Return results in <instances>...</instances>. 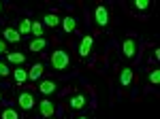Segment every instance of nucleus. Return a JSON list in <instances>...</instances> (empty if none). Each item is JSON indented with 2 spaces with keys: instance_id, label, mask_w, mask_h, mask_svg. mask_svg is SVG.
I'll list each match as a JSON object with an SVG mask.
<instances>
[{
  "instance_id": "nucleus-18",
  "label": "nucleus",
  "mask_w": 160,
  "mask_h": 119,
  "mask_svg": "<svg viewBox=\"0 0 160 119\" xmlns=\"http://www.w3.org/2000/svg\"><path fill=\"white\" fill-rule=\"evenodd\" d=\"M30 28H32V21L30 19H22L19 21V34H30Z\"/></svg>"
},
{
  "instance_id": "nucleus-8",
  "label": "nucleus",
  "mask_w": 160,
  "mask_h": 119,
  "mask_svg": "<svg viewBox=\"0 0 160 119\" xmlns=\"http://www.w3.org/2000/svg\"><path fill=\"white\" fill-rule=\"evenodd\" d=\"M38 89H41V94L49 96V94H53V92L58 89V85H56V81H51V79H47V81H43V83L38 85Z\"/></svg>"
},
{
  "instance_id": "nucleus-9",
  "label": "nucleus",
  "mask_w": 160,
  "mask_h": 119,
  "mask_svg": "<svg viewBox=\"0 0 160 119\" xmlns=\"http://www.w3.org/2000/svg\"><path fill=\"white\" fill-rule=\"evenodd\" d=\"M86 96L83 94H75L73 98H71V108H75V111H79V108H83L86 107Z\"/></svg>"
},
{
  "instance_id": "nucleus-14",
  "label": "nucleus",
  "mask_w": 160,
  "mask_h": 119,
  "mask_svg": "<svg viewBox=\"0 0 160 119\" xmlns=\"http://www.w3.org/2000/svg\"><path fill=\"white\" fill-rule=\"evenodd\" d=\"M62 28H64V32H73L77 28V19L75 17H64L62 19Z\"/></svg>"
},
{
  "instance_id": "nucleus-27",
  "label": "nucleus",
  "mask_w": 160,
  "mask_h": 119,
  "mask_svg": "<svg viewBox=\"0 0 160 119\" xmlns=\"http://www.w3.org/2000/svg\"><path fill=\"white\" fill-rule=\"evenodd\" d=\"M47 119H51V117H47Z\"/></svg>"
},
{
  "instance_id": "nucleus-15",
  "label": "nucleus",
  "mask_w": 160,
  "mask_h": 119,
  "mask_svg": "<svg viewBox=\"0 0 160 119\" xmlns=\"http://www.w3.org/2000/svg\"><path fill=\"white\" fill-rule=\"evenodd\" d=\"M45 47H47V40L45 38H34L30 43V51H43Z\"/></svg>"
},
{
  "instance_id": "nucleus-17",
  "label": "nucleus",
  "mask_w": 160,
  "mask_h": 119,
  "mask_svg": "<svg viewBox=\"0 0 160 119\" xmlns=\"http://www.w3.org/2000/svg\"><path fill=\"white\" fill-rule=\"evenodd\" d=\"M30 34H34V38H41V34H43V24L41 21H32Z\"/></svg>"
},
{
  "instance_id": "nucleus-25",
  "label": "nucleus",
  "mask_w": 160,
  "mask_h": 119,
  "mask_svg": "<svg viewBox=\"0 0 160 119\" xmlns=\"http://www.w3.org/2000/svg\"><path fill=\"white\" fill-rule=\"evenodd\" d=\"M0 11H2V4H0Z\"/></svg>"
},
{
  "instance_id": "nucleus-21",
  "label": "nucleus",
  "mask_w": 160,
  "mask_h": 119,
  "mask_svg": "<svg viewBox=\"0 0 160 119\" xmlns=\"http://www.w3.org/2000/svg\"><path fill=\"white\" fill-rule=\"evenodd\" d=\"M135 7L139 9V11H145V9L149 7V2H148V0H137V2H135Z\"/></svg>"
},
{
  "instance_id": "nucleus-7",
  "label": "nucleus",
  "mask_w": 160,
  "mask_h": 119,
  "mask_svg": "<svg viewBox=\"0 0 160 119\" xmlns=\"http://www.w3.org/2000/svg\"><path fill=\"white\" fill-rule=\"evenodd\" d=\"M122 51H124V55H126V58H132V55H135V51H137V43L132 40V38H126V40H124V45H122Z\"/></svg>"
},
{
  "instance_id": "nucleus-10",
  "label": "nucleus",
  "mask_w": 160,
  "mask_h": 119,
  "mask_svg": "<svg viewBox=\"0 0 160 119\" xmlns=\"http://www.w3.org/2000/svg\"><path fill=\"white\" fill-rule=\"evenodd\" d=\"M43 24L49 26V28H58V26H60V17H58L56 13H47V15L43 17Z\"/></svg>"
},
{
  "instance_id": "nucleus-2",
  "label": "nucleus",
  "mask_w": 160,
  "mask_h": 119,
  "mask_svg": "<svg viewBox=\"0 0 160 119\" xmlns=\"http://www.w3.org/2000/svg\"><path fill=\"white\" fill-rule=\"evenodd\" d=\"M17 104L24 108V111H30V108H34V96L30 94V92H22V94L17 96Z\"/></svg>"
},
{
  "instance_id": "nucleus-1",
  "label": "nucleus",
  "mask_w": 160,
  "mask_h": 119,
  "mask_svg": "<svg viewBox=\"0 0 160 119\" xmlns=\"http://www.w3.org/2000/svg\"><path fill=\"white\" fill-rule=\"evenodd\" d=\"M68 64H71V58H68V53H66L64 49H56V51L51 53V66H53L56 70L68 68Z\"/></svg>"
},
{
  "instance_id": "nucleus-24",
  "label": "nucleus",
  "mask_w": 160,
  "mask_h": 119,
  "mask_svg": "<svg viewBox=\"0 0 160 119\" xmlns=\"http://www.w3.org/2000/svg\"><path fill=\"white\" fill-rule=\"evenodd\" d=\"M77 119H88V117H77Z\"/></svg>"
},
{
  "instance_id": "nucleus-26",
  "label": "nucleus",
  "mask_w": 160,
  "mask_h": 119,
  "mask_svg": "<svg viewBox=\"0 0 160 119\" xmlns=\"http://www.w3.org/2000/svg\"><path fill=\"white\" fill-rule=\"evenodd\" d=\"M0 100H2V94H0Z\"/></svg>"
},
{
  "instance_id": "nucleus-20",
  "label": "nucleus",
  "mask_w": 160,
  "mask_h": 119,
  "mask_svg": "<svg viewBox=\"0 0 160 119\" xmlns=\"http://www.w3.org/2000/svg\"><path fill=\"white\" fill-rule=\"evenodd\" d=\"M149 81H152L154 85L160 83V70H158V68H156V70H152V74H149Z\"/></svg>"
},
{
  "instance_id": "nucleus-13",
  "label": "nucleus",
  "mask_w": 160,
  "mask_h": 119,
  "mask_svg": "<svg viewBox=\"0 0 160 119\" xmlns=\"http://www.w3.org/2000/svg\"><path fill=\"white\" fill-rule=\"evenodd\" d=\"M41 74H43V64H34V66L28 70V79H30V81H37V79H41Z\"/></svg>"
},
{
  "instance_id": "nucleus-4",
  "label": "nucleus",
  "mask_w": 160,
  "mask_h": 119,
  "mask_svg": "<svg viewBox=\"0 0 160 119\" xmlns=\"http://www.w3.org/2000/svg\"><path fill=\"white\" fill-rule=\"evenodd\" d=\"M94 17H96V24L105 28V26L109 24V11H107V7H102V4H100V7H96Z\"/></svg>"
},
{
  "instance_id": "nucleus-11",
  "label": "nucleus",
  "mask_w": 160,
  "mask_h": 119,
  "mask_svg": "<svg viewBox=\"0 0 160 119\" xmlns=\"http://www.w3.org/2000/svg\"><path fill=\"white\" fill-rule=\"evenodd\" d=\"M7 60L19 66V64H24V62H26V55H24V53H19V51H9V53H7Z\"/></svg>"
},
{
  "instance_id": "nucleus-3",
  "label": "nucleus",
  "mask_w": 160,
  "mask_h": 119,
  "mask_svg": "<svg viewBox=\"0 0 160 119\" xmlns=\"http://www.w3.org/2000/svg\"><path fill=\"white\" fill-rule=\"evenodd\" d=\"M92 45H94V38L90 34H86L81 38V43H79V55H81V58H88V55L92 53Z\"/></svg>"
},
{
  "instance_id": "nucleus-22",
  "label": "nucleus",
  "mask_w": 160,
  "mask_h": 119,
  "mask_svg": "<svg viewBox=\"0 0 160 119\" xmlns=\"http://www.w3.org/2000/svg\"><path fill=\"white\" fill-rule=\"evenodd\" d=\"M9 66H7V64H4V62H0V77H7V74H9Z\"/></svg>"
},
{
  "instance_id": "nucleus-5",
  "label": "nucleus",
  "mask_w": 160,
  "mask_h": 119,
  "mask_svg": "<svg viewBox=\"0 0 160 119\" xmlns=\"http://www.w3.org/2000/svg\"><path fill=\"white\" fill-rule=\"evenodd\" d=\"M2 38H4V43H19L22 40V34L15 28H4L2 30Z\"/></svg>"
},
{
  "instance_id": "nucleus-19",
  "label": "nucleus",
  "mask_w": 160,
  "mask_h": 119,
  "mask_svg": "<svg viewBox=\"0 0 160 119\" xmlns=\"http://www.w3.org/2000/svg\"><path fill=\"white\" fill-rule=\"evenodd\" d=\"M0 119H19V115H17L15 108H4L2 115H0Z\"/></svg>"
},
{
  "instance_id": "nucleus-23",
  "label": "nucleus",
  "mask_w": 160,
  "mask_h": 119,
  "mask_svg": "<svg viewBox=\"0 0 160 119\" xmlns=\"http://www.w3.org/2000/svg\"><path fill=\"white\" fill-rule=\"evenodd\" d=\"M0 53H9V51H7V43H4V40H0Z\"/></svg>"
},
{
  "instance_id": "nucleus-12",
  "label": "nucleus",
  "mask_w": 160,
  "mask_h": 119,
  "mask_svg": "<svg viewBox=\"0 0 160 119\" xmlns=\"http://www.w3.org/2000/svg\"><path fill=\"white\" fill-rule=\"evenodd\" d=\"M132 77H135V74H132L130 68H124V70L120 72V85H124V87L130 85V83H132Z\"/></svg>"
},
{
  "instance_id": "nucleus-6",
  "label": "nucleus",
  "mask_w": 160,
  "mask_h": 119,
  "mask_svg": "<svg viewBox=\"0 0 160 119\" xmlns=\"http://www.w3.org/2000/svg\"><path fill=\"white\" fill-rule=\"evenodd\" d=\"M38 111H41V115L43 117H53V113H56V107H53V102L51 100H41V104H38Z\"/></svg>"
},
{
  "instance_id": "nucleus-16",
  "label": "nucleus",
  "mask_w": 160,
  "mask_h": 119,
  "mask_svg": "<svg viewBox=\"0 0 160 119\" xmlns=\"http://www.w3.org/2000/svg\"><path fill=\"white\" fill-rule=\"evenodd\" d=\"M13 77H15V81H17V85H22L28 81V72H26V68H17V70L13 72Z\"/></svg>"
}]
</instances>
